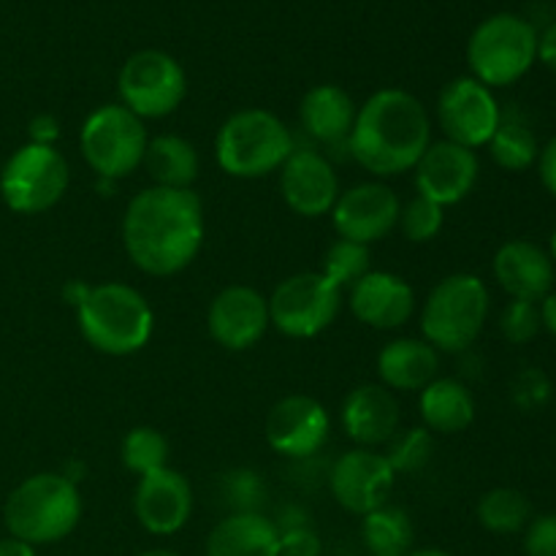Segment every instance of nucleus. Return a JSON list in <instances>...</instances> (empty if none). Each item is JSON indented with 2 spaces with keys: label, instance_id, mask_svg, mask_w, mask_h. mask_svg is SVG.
Returning <instances> with one entry per match:
<instances>
[{
  "label": "nucleus",
  "instance_id": "16",
  "mask_svg": "<svg viewBox=\"0 0 556 556\" xmlns=\"http://www.w3.org/2000/svg\"><path fill=\"white\" fill-rule=\"evenodd\" d=\"M269 326V299L253 286L223 288L206 313V329L223 351H250L264 340Z\"/></svg>",
  "mask_w": 556,
  "mask_h": 556
},
{
  "label": "nucleus",
  "instance_id": "44",
  "mask_svg": "<svg viewBox=\"0 0 556 556\" xmlns=\"http://www.w3.org/2000/svg\"><path fill=\"white\" fill-rule=\"evenodd\" d=\"M87 291H90V286H87V282L71 280V282H65V286H63V299L71 304V307H76V304L85 299Z\"/></svg>",
  "mask_w": 556,
  "mask_h": 556
},
{
  "label": "nucleus",
  "instance_id": "31",
  "mask_svg": "<svg viewBox=\"0 0 556 556\" xmlns=\"http://www.w3.org/2000/svg\"><path fill=\"white\" fill-rule=\"evenodd\" d=\"M123 465L139 478L163 470L168 467V440L155 427H134L123 440Z\"/></svg>",
  "mask_w": 556,
  "mask_h": 556
},
{
  "label": "nucleus",
  "instance_id": "38",
  "mask_svg": "<svg viewBox=\"0 0 556 556\" xmlns=\"http://www.w3.org/2000/svg\"><path fill=\"white\" fill-rule=\"evenodd\" d=\"M228 494H231V503H237V510H258V503L264 500V486L255 472L239 470L228 478Z\"/></svg>",
  "mask_w": 556,
  "mask_h": 556
},
{
  "label": "nucleus",
  "instance_id": "22",
  "mask_svg": "<svg viewBox=\"0 0 556 556\" xmlns=\"http://www.w3.org/2000/svg\"><path fill=\"white\" fill-rule=\"evenodd\" d=\"M492 271L497 286L508 293L510 299L521 302H541L543 296L554 291L556 266L541 244L527 242V239H514L505 242L494 253Z\"/></svg>",
  "mask_w": 556,
  "mask_h": 556
},
{
  "label": "nucleus",
  "instance_id": "39",
  "mask_svg": "<svg viewBox=\"0 0 556 556\" xmlns=\"http://www.w3.org/2000/svg\"><path fill=\"white\" fill-rule=\"evenodd\" d=\"M60 139V119L54 114H36L27 123V141L41 147H54Z\"/></svg>",
  "mask_w": 556,
  "mask_h": 556
},
{
  "label": "nucleus",
  "instance_id": "40",
  "mask_svg": "<svg viewBox=\"0 0 556 556\" xmlns=\"http://www.w3.org/2000/svg\"><path fill=\"white\" fill-rule=\"evenodd\" d=\"M538 174H541V182L548 193L556 195V136L541 147V155H538Z\"/></svg>",
  "mask_w": 556,
  "mask_h": 556
},
{
  "label": "nucleus",
  "instance_id": "13",
  "mask_svg": "<svg viewBox=\"0 0 556 556\" xmlns=\"http://www.w3.org/2000/svg\"><path fill=\"white\" fill-rule=\"evenodd\" d=\"M394 483V467L375 448L345 451L329 472L331 497L353 516H367L389 503Z\"/></svg>",
  "mask_w": 556,
  "mask_h": 556
},
{
  "label": "nucleus",
  "instance_id": "9",
  "mask_svg": "<svg viewBox=\"0 0 556 556\" xmlns=\"http://www.w3.org/2000/svg\"><path fill=\"white\" fill-rule=\"evenodd\" d=\"M68 161L58 147L22 144L0 168V199L16 215H41L68 190Z\"/></svg>",
  "mask_w": 556,
  "mask_h": 556
},
{
  "label": "nucleus",
  "instance_id": "24",
  "mask_svg": "<svg viewBox=\"0 0 556 556\" xmlns=\"http://www.w3.org/2000/svg\"><path fill=\"white\" fill-rule=\"evenodd\" d=\"M206 556H280V530L261 510H233L206 538Z\"/></svg>",
  "mask_w": 556,
  "mask_h": 556
},
{
  "label": "nucleus",
  "instance_id": "21",
  "mask_svg": "<svg viewBox=\"0 0 556 556\" xmlns=\"http://www.w3.org/2000/svg\"><path fill=\"white\" fill-rule=\"evenodd\" d=\"M340 421L358 448L378 451V445H389L400 432V402L386 386L362 383L342 400Z\"/></svg>",
  "mask_w": 556,
  "mask_h": 556
},
{
  "label": "nucleus",
  "instance_id": "29",
  "mask_svg": "<svg viewBox=\"0 0 556 556\" xmlns=\"http://www.w3.org/2000/svg\"><path fill=\"white\" fill-rule=\"evenodd\" d=\"M489 155L497 163L503 172H527L530 166H535L538 155H541V144H538V136L532 134L530 125L521 117L514 114H503L500 119V128L494 130L492 141H489Z\"/></svg>",
  "mask_w": 556,
  "mask_h": 556
},
{
  "label": "nucleus",
  "instance_id": "47",
  "mask_svg": "<svg viewBox=\"0 0 556 556\" xmlns=\"http://www.w3.org/2000/svg\"><path fill=\"white\" fill-rule=\"evenodd\" d=\"M548 255H552V261H554V266H556V228H554V233H552V248H548Z\"/></svg>",
  "mask_w": 556,
  "mask_h": 556
},
{
  "label": "nucleus",
  "instance_id": "3",
  "mask_svg": "<svg viewBox=\"0 0 556 556\" xmlns=\"http://www.w3.org/2000/svg\"><path fill=\"white\" fill-rule=\"evenodd\" d=\"M74 313L87 345L103 356H134L150 345L155 331L150 302L125 282L90 286Z\"/></svg>",
  "mask_w": 556,
  "mask_h": 556
},
{
  "label": "nucleus",
  "instance_id": "32",
  "mask_svg": "<svg viewBox=\"0 0 556 556\" xmlns=\"http://www.w3.org/2000/svg\"><path fill=\"white\" fill-rule=\"evenodd\" d=\"M369 271V248L367 244L351 242V239H340L326 250L324 266H320V275L329 282H334L340 291L351 288L353 282L362 280Z\"/></svg>",
  "mask_w": 556,
  "mask_h": 556
},
{
  "label": "nucleus",
  "instance_id": "26",
  "mask_svg": "<svg viewBox=\"0 0 556 556\" xmlns=\"http://www.w3.org/2000/svg\"><path fill=\"white\" fill-rule=\"evenodd\" d=\"M418 413L429 432L459 434L476 421V396L462 380L434 378L418 391Z\"/></svg>",
  "mask_w": 556,
  "mask_h": 556
},
{
  "label": "nucleus",
  "instance_id": "34",
  "mask_svg": "<svg viewBox=\"0 0 556 556\" xmlns=\"http://www.w3.org/2000/svg\"><path fill=\"white\" fill-rule=\"evenodd\" d=\"M396 226L402 228L407 242H432V239L440 237V231L445 226V210L440 204H434V201L416 193L407 204H402L400 223Z\"/></svg>",
  "mask_w": 556,
  "mask_h": 556
},
{
  "label": "nucleus",
  "instance_id": "23",
  "mask_svg": "<svg viewBox=\"0 0 556 556\" xmlns=\"http://www.w3.org/2000/svg\"><path fill=\"white\" fill-rule=\"evenodd\" d=\"M358 106L342 87L315 85L299 103V123L304 134L326 147H348Z\"/></svg>",
  "mask_w": 556,
  "mask_h": 556
},
{
  "label": "nucleus",
  "instance_id": "20",
  "mask_svg": "<svg viewBox=\"0 0 556 556\" xmlns=\"http://www.w3.org/2000/svg\"><path fill=\"white\" fill-rule=\"evenodd\" d=\"M348 304L358 324L378 331H394L410 320L416 313V291L405 277L394 271L369 269L362 280L348 288Z\"/></svg>",
  "mask_w": 556,
  "mask_h": 556
},
{
  "label": "nucleus",
  "instance_id": "33",
  "mask_svg": "<svg viewBox=\"0 0 556 556\" xmlns=\"http://www.w3.org/2000/svg\"><path fill=\"white\" fill-rule=\"evenodd\" d=\"M434 451L432 432L427 427H413V429H400L394 438L389 440V451H386V459L394 467V472H418L421 467L429 465Z\"/></svg>",
  "mask_w": 556,
  "mask_h": 556
},
{
  "label": "nucleus",
  "instance_id": "2",
  "mask_svg": "<svg viewBox=\"0 0 556 556\" xmlns=\"http://www.w3.org/2000/svg\"><path fill=\"white\" fill-rule=\"evenodd\" d=\"M432 144L427 106L402 87H383L358 106L348 152L372 177H396L416 168Z\"/></svg>",
  "mask_w": 556,
  "mask_h": 556
},
{
  "label": "nucleus",
  "instance_id": "14",
  "mask_svg": "<svg viewBox=\"0 0 556 556\" xmlns=\"http://www.w3.org/2000/svg\"><path fill=\"white\" fill-rule=\"evenodd\" d=\"M402 201L389 185L362 182L342 190L331 206V226L337 237L358 244H372L389 237L400 223Z\"/></svg>",
  "mask_w": 556,
  "mask_h": 556
},
{
  "label": "nucleus",
  "instance_id": "19",
  "mask_svg": "<svg viewBox=\"0 0 556 556\" xmlns=\"http://www.w3.org/2000/svg\"><path fill=\"white\" fill-rule=\"evenodd\" d=\"M413 172H416V193L445 210L472 193L478 174H481V161H478L476 150L443 139L429 144Z\"/></svg>",
  "mask_w": 556,
  "mask_h": 556
},
{
  "label": "nucleus",
  "instance_id": "18",
  "mask_svg": "<svg viewBox=\"0 0 556 556\" xmlns=\"http://www.w3.org/2000/svg\"><path fill=\"white\" fill-rule=\"evenodd\" d=\"M134 514L150 535H177L193 516V486L174 467L141 476L134 492Z\"/></svg>",
  "mask_w": 556,
  "mask_h": 556
},
{
  "label": "nucleus",
  "instance_id": "35",
  "mask_svg": "<svg viewBox=\"0 0 556 556\" xmlns=\"http://www.w3.org/2000/svg\"><path fill=\"white\" fill-rule=\"evenodd\" d=\"M541 329L543 324L538 302L510 299V302L505 304L503 315H500V331H503V337L510 345H527L530 340H535Z\"/></svg>",
  "mask_w": 556,
  "mask_h": 556
},
{
  "label": "nucleus",
  "instance_id": "42",
  "mask_svg": "<svg viewBox=\"0 0 556 556\" xmlns=\"http://www.w3.org/2000/svg\"><path fill=\"white\" fill-rule=\"evenodd\" d=\"M0 556H38V554H36V546H30V543L5 535L0 538Z\"/></svg>",
  "mask_w": 556,
  "mask_h": 556
},
{
  "label": "nucleus",
  "instance_id": "17",
  "mask_svg": "<svg viewBox=\"0 0 556 556\" xmlns=\"http://www.w3.org/2000/svg\"><path fill=\"white\" fill-rule=\"evenodd\" d=\"M280 193L293 215L315 220L329 215L342 190L340 177L324 152L296 147L280 168Z\"/></svg>",
  "mask_w": 556,
  "mask_h": 556
},
{
  "label": "nucleus",
  "instance_id": "45",
  "mask_svg": "<svg viewBox=\"0 0 556 556\" xmlns=\"http://www.w3.org/2000/svg\"><path fill=\"white\" fill-rule=\"evenodd\" d=\"M407 556H454V554L445 552V548H413Z\"/></svg>",
  "mask_w": 556,
  "mask_h": 556
},
{
  "label": "nucleus",
  "instance_id": "27",
  "mask_svg": "<svg viewBox=\"0 0 556 556\" xmlns=\"http://www.w3.org/2000/svg\"><path fill=\"white\" fill-rule=\"evenodd\" d=\"M141 166L150 174L152 185L157 188L190 190L199 179L201 157L188 139L177 134H161L147 141L144 163Z\"/></svg>",
  "mask_w": 556,
  "mask_h": 556
},
{
  "label": "nucleus",
  "instance_id": "30",
  "mask_svg": "<svg viewBox=\"0 0 556 556\" xmlns=\"http://www.w3.org/2000/svg\"><path fill=\"white\" fill-rule=\"evenodd\" d=\"M478 525L492 535H516V532L527 530L532 521V505L519 489H489L481 500H478Z\"/></svg>",
  "mask_w": 556,
  "mask_h": 556
},
{
  "label": "nucleus",
  "instance_id": "36",
  "mask_svg": "<svg viewBox=\"0 0 556 556\" xmlns=\"http://www.w3.org/2000/svg\"><path fill=\"white\" fill-rule=\"evenodd\" d=\"M280 530V556H320L324 543L307 519L296 525L277 527Z\"/></svg>",
  "mask_w": 556,
  "mask_h": 556
},
{
  "label": "nucleus",
  "instance_id": "28",
  "mask_svg": "<svg viewBox=\"0 0 556 556\" xmlns=\"http://www.w3.org/2000/svg\"><path fill=\"white\" fill-rule=\"evenodd\" d=\"M364 546L372 556H407L413 552V521L396 505H380L362 516Z\"/></svg>",
  "mask_w": 556,
  "mask_h": 556
},
{
  "label": "nucleus",
  "instance_id": "37",
  "mask_svg": "<svg viewBox=\"0 0 556 556\" xmlns=\"http://www.w3.org/2000/svg\"><path fill=\"white\" fill-rule=\"evenodd\" d=\"M527 556H556V514H543L527 525L525 532Z\"/></svg>",
  "mask_w": 556,
  "mask_h": 556
},
{
  "label": "nucleus",
  "instance_id": "43",
  "mask_svg": "<svg viewBox=\"0 0 556 556\" xmlns=\"http://www.w3.org/2000/svg\"><path fill=\"white\" fill-rule=\"evenodd\" d=\"M538 307H541L543 329L552 331V334L556 337V291L548 293V296H543L541 302H538Z\"/></svg>",
  "mask_w": 556,
  "mask_h": 556
},
{
  "label": "nucleus",
  "instance_id": "46",
  "mask_svg": "<svg viewBox=\"0 0 556 556\" xmlns=\"http://www.w3.org/2000/svg\"><path fill=\"white\" fill-rule=\"evenodd\" d=\"M136 556H182V554L172 552V548H147V552L136 554Z\"/></svg>",
  "mask_w": 556,
  "mask_h": 556
},
{
  "label": "nucleus",
  "instance_id": "1",
  "mask_svg": "<svg viewBox=\"0 0 556 556\" xmlns=\"http://www.w3.org/2000/svg\"><path fill=\"white\" fill-rule=\"evenodd\" d=\"M123 244L130 264L150 277L188 269L204 244V204L199 193L174 188L139 190L125 206Z\"/></svg>",
  "mask_w": 556,
  "mask_h": 556
},
{
  "label": "nucleus",
  "instance_id": "7",
  "mask_svg": "<svg viewBox=\"0 0 556 556\" xmlns=\"http://www.w3.org/2000/svg\"><path fill=\"white\" fill-rule=\"evenodd\" d=\"M538 63V30L519 14H492L472 30L467 41L470 76L481 85L510 87L525 79Z\"/></svg>",
  "mask_w": 556,
  "mask_h": 556
},
{
  "label": "nucleus",
  "instance_id": "8",
  "mask_svg": "<svg viewBox=\"0 0 556 556\" xmlns=\"http://www.w3.org/2000/svg\"><path fill=\"white\" fill-rule=\"evenodd\" d=\"M144 119L136 117L123 103H103L96 112L87 114L79 130L81 157L87 166L96 172L98 179H119L130 177L136 168H141L147 152Z\"/></svg>",
  "mask_w": 556,
  "mask_h": 556
},
{
  "label": "nucleus",
  "instance_id": "41",
  "mask_svg": "<svg viewBox=\"0 0 556 556\" xmlns=\"http://www.w3.org/2000/svg\"><path fill=\"white\" fill-rule=\"evenodd\" d=\"M538 60L556 74V22L538 33Z\"/></svg>",
  "mask_w": 556,
  "mask_h": 556
},
{
  "label": "nucleus",
  "instance_id": "15",
  "mask_svg": "<svg viewBox=\"0 0 556 556\" xmlns=\"http://www.w3.org/2000/svg\"><path fill=\"white\" fill-rule=\"evenodd\" d=\"M329 432V410L307 394L282 396L266 416V443L286 459H307L318 454Z\"/></svg>",
  "mask_w": 556,
  "mask_h": 556
},
{
  "label": "nucleus",
  "instance_id": "10",
  "mask_svg": "<svg viewBox=\"0 0 556 556\" xmlns=\"http://www.w3.org/2000/svg\"><path fill=\"white\" fill-rule=\"evenodd\" d=\"M119 103L139 119H161L177 112L188 96V76L163 49H141L123 63L117 74Z\"/></svg>",
  "mask_w": 556,
  "mask_h": 556
},
{
  "label": "nucleus",
  "instance_id": "25",
  "mask_svg": "<svg viewBox=\"0 0 556 556\" xmlns=\"http://www.w3.org/2000/svg\"><path fill=\"white\" fill-rule=\"evenodd\" d=\"M438 372L440 353L418 337H400L378 353V378L389 391H421Z\"/></svg>",
  "mask_w": 556,
  "mask_h": 556
},
{
  "label": "nucleus",
  "instance_id": "5",
  "mask_svg": "<svg viewBox=\"0 0 556 556\" xmlns=\"http://www.w3.org/2000/svg\"><path fill=\"white\" fill-rule=\"evenodd\" d=\"M296 150L291 128L269 109H239L215 136V161L228 177L261 179L280 172Z\"/></svg>",
  "mask_w": 556,
  "mask_h": 556
},
{
  "label": "nucleus",
  "instance_id": "4",
  "mask_svg": "<svg viewBox=\"0 0 556 556\" xmlns=\"http://www.w3.org/2000/svg\"><path fill=\"white\" fill-rule=\"evenodd\" d=\"M3 521L11 538L36 548L65 541L81 521L79 486L65 472H36L9 494Z\"/></svg>",
  "mask_w": 556,
  "mask_h": 556
},
{
  "label": "nucleus",
  "instance_id": "6",
  "mask_svg": "<svg viewBox=\"0 0 556 556\" xmlns=\"http://www.w3.org/2000/svg\"><path fill=\"white\" fill-rule=\"evenodd\" d=\"M492 296L478 275H448L429 291L421 309V340L438 353H462L481 337Z\"/></svg>",
  "mask_w": 556,
  "mask_h": 556
},
{
  "label": "nucleus",
  "instance_id": "12",
  "mask_svg": "<svg viewBox=\"0 0 556 556\" xmlns=\"http://www.w3.org/2000/svg\"><path fill=\"white\" fill-rule=\"evenodd\" d=\"M500 119H503V109H500L494 90L472 76L451 79L440 90L438 123L445 139L454 144L481 150L492 141L494 130L500 128Z\"/></svg>",
  "mask_w": 556,
  "mask_h": 556
},
{
  "label": "nucleus",
  "instance_id": "11",
  "mask_svg": "<svg viewBox=\"0 0 556 556\" xmlns=\"http://www.w3.org/2000/svg\"><path fill=\"white\" fill-rule=\"evenodd\" d=\"M342 309V291L320 271L286 277L269 296V320L291 340H309L329 329Z\"/></svg>",
  "mask_w": 556,
  "mask_h": 556
}]
</instances>
